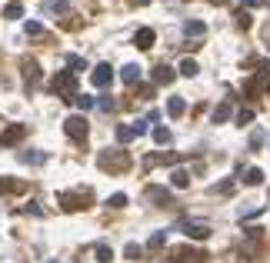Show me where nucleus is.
<instances>
[{"mask_svg": "<svg viewBox=\"0 0 270 263\" xmlns=\"http://www.w3.org/2000/svg\"><path fill=\"white\" fill-rule=\"evenodd\" d=\"M97 167L104 173H124L130 167V153L127 150H100L97 153Z\"/></svg>", "mask_w": 270, "mask_h": 263, "instance_id": "1", "label": "nucleus"}, {"mask_svg": "<svg viewBox=\"0 0 270 263\" xmlns=\"http://www.w3.org/2000/svg\"><path fill=\"white\" fill-rule=\"evenodd\" d=\"M50 90L57 97H63V100H74V97H77V74H74V70H60V74L50 80Z\"/></svg>", "mask_w": 270, "mask_h": 263, "instance_id": "2", "label": "nucleus"}, {"mask_svg": "<svg viewBox=\"0 0 270 263\" xmlns=\"http://www.w3.org/2000/svg\"><path fill=\"white\" fill-rule=\"evenodd\" d=\"M63 130H67V137H70L74 143H83V140H87V133H90V127H87V120H83V117H67Z\"/></svg>", "mask_w": 270, "mask_h": 263, "instance_id": "3", "label": "nucleus"}, {"mask_svg": "<svg viewBox=\"0 0 270 263\" xmlns=\"http://www.w3.org/2000/svg\"><path fill=\"white\" fill-rule=\"evenodd\" d=\"M60 203H63V210H87L90 207V190H80V193H60Z\"/></svg>", "mask_w": 270, "mask_h": 263, "instance_id": "4", "label": "nucleus"}, {"mask_svg": "<svg viewBox=\"0 0 270 263\" xmlns=\"http://www.w3.org/2000/svg\"><path fill=\"white\" fill-rule=\"evenodd\" d=\"M180 230H184L187 237H193V240H207V237H210V226L200 223V220H184V223H180Z\"/></svg>", "mask_w": 270, "mask_h": 263, "instance_id": "5", "label": "nucleus"}, {"mask_svg": "<svg viewBox=\"0 0 270 263\" xmlns=\"http://www.w3.org/2000/svg\"><path fill=\"white\" fill-rule=\"evenodd\" d=\"M90 80H94V87H110V80H114V67H110V63H97L94 74H90Z\"/></svg>", "mask_w": 270, "mask_h": 263, "instance_id": "6", "label": "nucleus"}, {"mask_svg": "<svg viewBox=\"0 0 270 263\" xmlns=\"http://www.w3.org/2000/svg\"><path fill=\"white\" fill-rule=\"evenodd\" d=\"M207 253H200V250H190V246H177L174 250V263H204Z\"/></svg>", "mask_w": 270, "mask_h": 263, "instance_id": "7", "label": "nucleus"}, {"mask_svg": "<svg viewBox=\"0 0 270 263\" xmlns=\"http://www.w3.org/2000/svg\"><path fill=\"white\" fill-rule=\"evenodd\" d=\"M20 67H23V80H27V90H34V87H37V77H40L37 60H34V57H27V60H23Z\"/></svg>", "mask_w": 270, "mask_h": 263, "instance_id": "8", "label": "nucleus"}, {"mask_svg": "<svg viewBox=\"0 0 270 263\" xmlns=\"http://www.w3.org/2000/svg\"><path fill=\"white\" fill-rule=\"evenodd\" d=\"M23 133H27V127H20V123H10L7 130L0 133V147H14V143H17Z\"/></svg>", "mask_w": 270, "mask_h": 263, "instance_id": "9", "label": "nucleus"}, {"mask_svg": "<svg viewBox=\"0 0 270 263\" xmlns=\"http://www.w3.org/2000/svg\"><path fill=\"white\" fill-rule=\"evenodd\" d=\"M154 40H157V34L150 30V27H140V30L134 34V43L140 47V50H150V47H154Z\"/></svg>", "mask_w": 270, "mask_h": 263, "instance_id": "10", "label": "nucleus"}, {"mask_svg": "<svg viewBox=\"0 0 270 263\" xmlns=\"http://www.w3.org/2000/svg\"><path fill=\"white\" fill-rule=\"evenodd\" d=\"M154 83H170L174 80V67H167V63H160V67H154Z\"/></svg>", "mask_w": 270, "mask_h": 263, "instance_id": "11", "label": "nucleus"}, {"mask_svg": "<svg viewBox=\"0 0 270 263\" xmlns=\"http://www.w3.org/2000/svg\"><path fill=\"white\" fill-rule=\"evenodd\" d=\"M147 200H157L160 207H167V203H170V193L164 187H147Z\"/></svg>", "mask_w": 270, "mask_h": 263, "instance_id": "12", "label": "nucleus"}, {"mask_svg": "<svg viewBox=\"0 0 270 263\" xmlns=\"http://www.w3.org/2000/svg\"><path fill=\"white\" fill-rule=\"evenodd\" d=\"M20 190H23L20 180H14V177H0V193H20Z\"/></svg>", "mask_w": 270, "mask_h": 263, "instance_id": "13", "label": "nucleus"}, {"mask_svg": "<svg viewBox=\"0 0 270 263\" xmlns=\"http://www.w3.org/2000/svg\"><path fill=\"white\" fill-rule=\"evenodd\" d=\"M184 110H187L184 97H170V100H167V113H170V117H180Z\"/></svg>", "mask_w": 270, "mask_h": 263, "instance_id": "14", "label": "nucleus"}, {"mask_svg": "<svg viewBox=\"0 0 270 263\" xmlns=\"http://www.w3.org/2000/svg\"><path fill=\"white\" fill-rule=\"evenodd\" d=\"M204 30H207L204 20H187V23H184V34H187V37H200Z\"/></svg>", "mask_w": 270, "mask_h": 263, "instance_id": "15", "label": "nucleus"}, {"mask_svg": "<svg viewBox=\"0 0 270 263\" xmlns=\"http://www.w3.org/2000/svg\"><path fill=\"white\" fill-rule=\"evenodd\" d=\"M170 183H174L177 190H184L190 183V173H187V170H174V173H170Z\"/></svg>", "mask_w": 270, "mask_h": 263, "instance_id": "16", "label": "nucleus"}, {"mask_svg": "<svg viewBox=\"0 0 270 263\" xmlns=\"http://www.w3.org/2000/svg\"><path fill=\"white\" fill-rule=\"evenodd\" d=\"M244 183H247V187H257V183H264V170L250 167L247 173H244Z\"/></svg>", "mask_w": 270, "mask_h": 263, "instance_id": "17", "label": "nucleus"}, {"mask_svg": "<svg viewBox=\"0 0 270 263\" xmlns=\"http://www.w3.org/2000/svg\"><path fill=\"white\" fill-rule=\"evenodd\" d=\"M120 77H124V83H137V80H140V67H137V63H127Z\"/></svg>", "mask_w": 270, "mask_h": 263, "instance_id": "18", "label": "nucleus"}, {"mask_svg": "<svg viewBox=\"0 0 270 263\" xmlns=\"http://www.w3.org/2000/svg\"><path fill=\"white\" fill-rule=\"evenodd\" d=\"M227 117H230V103H220V107H213V113H210L213 123H224Z\"/></svg>", "mask_w": 270, "mask_h": 263, "instance_id": "19", "label": "nucleus"}, {"mask_svg": "<svg viewBox=\"0 0 270 263\" xmlns=\"http://www.w3.org/2000/svg\"><path fill=\"white\" fill-rule=\"evenodd\" d=\"M94 253H97V260H100V263H110V260H114V250H110L107 243H97Z\"/></svg>", "mask_w": 270, "mask_h": 263, "instance_id": "20", "label": "nucleus"}, {"mask_svg": "<svg viewBox=\"0 0 270 263\" xmlns=\"http://www.w3.org/2000/svg\"><path fill=\"white\" fill-rule=\"evenodd\" d=\"M197 70H200V67H197V60H190V57H187V60H180V74H184V77H197Z\"/></svg>", "mask_w": 270, "mask_h": 263, "instance_id": "21", "label": "nucleus"}, {"mask_svg": "<svg viewBox=\"0 0 270 263\" xmlns=\"http://www.w3.org/2000/svg\"><path fill=\"white\" fill-rule=\"evenodd\" d=\"M134 137H137V133H134V127H124V123L117 127V140H120V143H130Z\"/></svg>", "mask_w": 270, "mask_h": 263, "instance_id": "22", "label": "nucleus"}, {"mask_svg": "<svg viewBox=\"0 0 270 263\" xmlns=\"http://www.w3.org/2000/svg\"><path fill=\"white\" fill-rule=\"evenodd\" d=\"M3 17H10V20L23 17V7H20V3H7V7H3Z\"/></svg>", "mask_w": 270, "mask_h": 263, "instance_id": "23", "label": "nucleus"}, {"mask_svg": "<svg viewBox=\"0 0 270 263\" xmlns=\"http://www.w3.org/2000/svg\"><path fill=\"white\" fill-rule=\"evenodd\" d=\"M154 143H160V147L170 143V130H167V127H157V130H154Z\"/></svg>", "mask_w": 270, "mask_h": 263, "instance_id": "24", "label": "nucleus"}, {"mask_svg": "<svg viewBox=\"0 0 270 263\" xmlns=\"http://www.w3.org/2000/svg\"><path fill=\"white\" fill-rule=\"evenodd\" d=\"M23 30H27L30 37H40V34H43V23H40V20H27V27H23Z\"/></svg>", "mask_w": 270, "mask_h": 263, "instance_id": "25", "label": "nucleus"}, {"mask_svg": "<svg viewBox=\"0 0 270 263\" xmlns=\"http://www.w3.org/2000/svg\"><path fill=\"white\" fill-rule=\"evenodd\" d=\"M107 207H114V210H124V207H127V197H124V193H114V197L107 200Z\"/></svg>", "mask_w": 270, "mask_h": 263, "instance_id": "26", "label": "nucleus"}, {"mask_svg": "<svg viewBox=\"0 0 270 263\" xmlns=\"http://www.w3.org/2000/svg\"><path fill=\"white\" fill-rule=\"evenodd\" d=\"M124 253H127V260H140V253H144V246H137V243H127V246H124Z\"/></svg>", "mask_w": 270, "mask_h": 263, "instance_id": "27", "label": "nucleus"}, {"mask_svg": "<svg viewBox=\"0 0 270 263\" xmlns=\"http://www.w3.org/2000/svg\"><path fill=\"white\" fill-rule=\"evenodd\" d=\"M74 100H77V107H80V110H90V107H94V97H87V94H77Z\"/></svg>", "mask_w": 270, "mask_h": 263, "instance_id": "28", "label": "nucleus"}, {"mask_svg": "<svg viewBox=\"0 0 270 263\" xmlns=\"http://www.w3.org/2000/svg\"><path fill=\"white\" fill-rule=\"evenodd\" d=\"M164 240H167V233H164V230H157L154 237H150V243H147V246H150V250H157V246H164Z\"/></svg>", "mask_w": 270, "mask_h": 263, "instance_id": "29", "label": "nucleus"}, {"mask_svg": "<svg viewBox=\"0 0 270 263\" xmlns=\"http://www.w3.org/2000/svg\"><path fill=\"white\" fill-rule=\"evenodd\" d=\"M97 107H100L104 113H110V110L117 107V103H114V97H100V100H97Z\"/></svg>", "mask_w": 270, "mask_h": 263, "instance_id": "30", "label": "nucleus"}, {"mask_svg": "<svg viewBox=\"0 0 270 263\" xmlns=\"http://www.w3.org/2000/svg\"><path fill=\"white\" fill-rule=\"evenodd\" d=\"M20 160H27V163H43V153H20Z\"/></svg>", "mask_w": 270, "mask_h": 263, "instance_id": "31", "label": "nucleus"}, {"mask_svg": "<svg viewBox=\"0 0 270 263\" xmlns=\"http://www.w3.org/2000/svg\"><path fill=\"white\" fill-rule=\"evenodd\" d=\"M250 120H253V110H240V113H237V123H240V127L250 123Z\"/></svg>", "mask_w": 270, "mask_h": 263, "instance_id": "32", "label": "nucleus"}, {"mask_svg": "<svg viewBox=\"0 0 270 263\" xmlns=\"http://www.w3.org/2000/svg\"><path fill=\"white\" fill-rule=\"evenodd\" d=\"M237 23L247 30V27H250V14H247V10H240V14H237Z\"/></svg>", "mask_w": 270, "mask_h": 263, "instance_id": "33", "label": "nucleus"}, {"mask_svg": "<svg viewBox=\"0 0 270 263\" xmlns=\"http://www.w3.org/2000/svg\"><path fill=\"white\" fill-rule=\"evenodd\" d=\"M67 67H74V74H77V70H83V67H87V63H83L80 57H70V60H67Z\"/></svg>", "mask_w": 270, "mask_h": 263, "instance_id": "34", "label": "nucleus"}, {"mask_svg": "<svg viewBox=\"0 0 270 263\" xmlns=\"http://www.w3.org/2000/svg\"><path fill=\"white\" fill-rule=\"evenodd\" d=\"M130 127H134L137 137H144V133H147V120H137V123H130Z\"/></svg>", "mask_w": 270, "mask_h": 263, "instance_id": "35", "label": "nucleus"}, {"mask_svg": "<svg viewBox=\"0 0 270 263\" xmlns=\"http://www.w3.org/2000/svg\"><path fill=\"white\" fill-rule=\"evenodd\" d=\"M217 193H224V197H227V193H233V180H224V183L217 187Z\"/></svg>", "mask_w": 270, "mask_h": 263, "instance_id": "36", "label": "nucleus"}, {"mask_svg": "<svg viewBox=\"0 0 270 263\" xmlns=\"http://www.w3.org/2000/svg\"><path fill=\"white\" fill-rule=\"evenodd\" d=\"M264 40H267V50H270V20L264 23Z\"/></svg>", "mask_w": 270, "mask_h": 263, "instance_id": "37", "label": "nucleus"}, {"mask_svg": "<svg viewBox=\"0 0 270 263\" xmlns=\"http://www.w3.org/2000/svg\"><path fill=\"white\" fill-rule=\"evenodd\" d=\"M134 3H150V0H134Z\"/></svg>", "mask_w": 270, "mask_h": 263, "instance_id": "38", "label": "nucleus"}, {"mask_svg": "<svg viewBox=\"0 0 270 263\" xmlns=\"http://www.w3.org/2000/svg\"><path fill=\"white\" fill-rule=\"evenodd\" d=\"M267 97H270V83H267Z\"/></svg>", "mask_w": 270, "mask_h": 263, "instance_id": "39", "label": "nucleus"}]
</instances>
